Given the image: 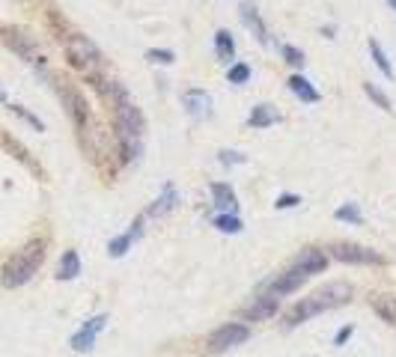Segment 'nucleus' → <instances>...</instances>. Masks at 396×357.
Wrapping results in <instances>:
<instances>
[{
    "instance_id": "9b49d317",
    "label": "nucleus",
    "mask_w": 396,
    "mask_h": 357,
    "mask_svg": "<svg viewBox=\"0 0 396 357\" xmlns=\"http://www.w3.org/2000/svg\"><path fill=\"white\" fill-rule=\"evenodd\" d=\"M304 283H307V274H301L298 268H292V265H289V271H283V274L272 277V280H265V283H263V292H265V295H272V298H283V295H289V292H295V289H301Z\"/></svg>"
},
{
    "instance_id": "c9c22d12",
    "label": "nucleus",
    "mask_w": 396,
    "mask_h": 357,
    "mask_svg": "<svg viewBox=\"0 0 396 357\" xmlns=\"http://www.w3.org/2000/svg\"><path fill=\"white\" fill-rule=\"evenodd\" d=\"M388 3H390V6H393V9H396V0H388Z\"/></svg>"
},
{
    "instance_id": "c85d7f7f",
    "label": "nucleus",
    "mask_w": 396,
    "mask_h": 357,
    "mask_svg": "<svg viewBox=\"0 0 396 357\" xmlns=\"http://www.w3.org/2000/svg\"><path fill=\"white\" fill-rule=\"evenodd\" d=\"M227 80H230V84H248V80H250V66H248V62H232V66H230V71H227Z\"/></svg>"
},
{
    "instance_id": "aec40b11",
    "label": "nucleus",
    "mask_w": 396,
    "mask_h": 357,
    "mask_svg": "<svg viewBox=\"0 0 396 357\" xmlns=\"http://www.w3.org/2000/svg\"><path fill=\"white\" fill-rule=\"evenodd\" d=\"M176 203H179V194L173 191V185H167V187H164V194H161L158 200L152 203L146 211H143V218H146V220H149V218H161V214L173 211V209H176Z\"/></svg>"
},
{
    "instance_id": "7ed1b4c3",
    "label": "nucleus",
    "mask_w": 396,
    "mask_h": 357,
    "mask_svg": "<svg viewBox=\"0 0 396 357\" xmlns=\"http://www.w3.org/2000/svg\"><path fill=\"white\" fill-rule=\"evenodd\" d=\"M113 107V140H140L146 131V119H143L140 107L131 104V98L111 104Z\"/></svg>"
},
{
    "instance_id": "4be33fe9",
    "label": "nucleus",
    "mask_w": 396,
    "mask_h": 357,
    "mask_svg": "<svg viewBox=\"0 0 396 357\" xmlns=\"http://www.w3.org/2000/svg\"><path fill=\"white\" fill-rule=\"evenodd\" d=\"M80 274V256H78V250H66V253L60 256V265H57V280L60 283H69V280H75V277Z\"/></svg>"
},
{
    "instance_id": "c756f323",
    "label": "nucleus",
    "mask_w": 396,
    "mask_h": 357,
    "mask_svg": "<svg viewBox=\"0 0 396 357\" xmlns=\"http://www.w3.org/2000/svg\"><path fill=\"white\" fill-rule=\"evenodd\" d=\"M280 54H283V60L289 62L292 69H304V62H307V60H304V51H298L295 45H283Z\"/></svg>"
},
{
    "instance_id": "f03ea898",
    "label": "nucleus",
    "mask_w": 396,
    "mask_h": 357,
    "mask_svg": "<svg viewBox=\"0 0 396 357\" xmlns=\"http://www.w3.org/2000/svg\"><path fill=\"white\" fill-rule=\"evenodd\" d=\"M63 48H66V60H69V66H72V69H78L87 80L102 78L104 57H102L98 45H96L93 39H89V36H84V33H72V36H66V45H63Z\"/></svg>"
},
{
    "instance_id": "f3484780",
    "label": "nucleus",
    "mask_w": 396,
    "mask_h": 357,
    "mask_svg": "<svg viewBox=\"0 0 396 357\" xmlns=\"http://www.w3.org/2000/svg\"><path fill=\"white\" fill-rule=\"evenodd\" d=\"M209 191H212V200H214V205H218L221 211H232V214H236L239 200H236V191H232L227 182H212Z\"/></svg>"
},
{
    "instance_id": "72a5a7b5",
    "label": "nucleus",
    "mask_w": 396,
    "mask_h": 357,
    "mask_svg": "<svg viewBox=\"0 0 396 357\" xmlns=\"http://www.w3.org/2000/svg\"><path fill=\"white\" fill-rule=\"evenodd\" d=\"M298 203H301L298 194H280V196H277V203H274V209H295Z\"/></svg>"
},
{
    "instance_id": "b1692460",
    "label": "nucleus",
    "mask_w": 396,
    "mask_h": 357,
    "mask_svg": "<svg viewBox=\"0 0 396 357\" xmlns=\"http://www.w3.org/2000/svg\"><path fill=\"white\" fill-rule=\"evenodd\" d=\"M214 54H218L221 62H230L236 57V39H232L230 30H218L214 33Z\"/></svg>"
},
{
    "instance_id": "5701e85b",
    "label": "nucleus",
    "mask_w": 396,
    "mask_h": 357,
    "mask_svg": "<svg viewBox=\"0 0 396 357\" xmlns=\"http://www.w3.org/2000/svg\"><path fill=\"white\" fill-rule=\"evenodd\" d=\"M0 143H3V146H6L9 152H12V155H15L18 161H21V164H24V167H30V170H33V173H36V176H42V167H39V164H36V161L30 158V152H27V149H24V146H21V143H18V140H12V137H6V134H0Z\"/></svg>"
},
{
    "instance_id": "a211bd4d",
    "label": "nucleus",
    "mask_w": 396,
    "mask_h": 357,
    "mask_svg": "<svg viewBox=\"0 0 396 357\" xmlns=\"http://www.w3.org/2000/svg\"><path fill=\"white\" fill-rule=\"evenodd\" d=\"M370 307H373V312H375V316H379L382 321L396 325V295H388V292L373 295V298H370Z\"/></svg>"
},
{
    "instance_id": "412c9836",
    "label": "nucleus",
    "mask_w": 396,
    "mask_h": 357,
    "mask_svg": "<svg viewBox=\"0 0 396 357\" xmlns=\"http://www.w3.org/2000/svg\"><path fill=\"white\" fill-rule=\"evenodd\" d=\"M241 21L248 24V30L256 36V42L259 45H268V30H265V24H263V18H259V12L250 3H241Z\"/></svg>"
},
{
    "instance_id": "f704fd0d",
    "label": "nucleus",
    "mask_w": 396,
    "mask_h": 357,
    "mask_svg": "<svg viewBox=\"0 0 396 357\" xmlns=\"http://www.w3.org/2000/svg\"><path fill=\"white\" fill-rule=\"evenodd\" d=\"M352 336H355V325H343L337 330V336H334V345H346Z\"/></svg>"
},
{
    "instance_id": "cd10ccee",
    "label": "nucleus",
    "mask_w": 396,
    "mask_h": 357,
    "mask_svg": "<svg viewBox=\"0 0 396 357\" xmlns=\"http://www.w3.org/2000/svg\"><path fill=\"white\" fill-rule=\"evenodd\" d=\"M364 93H366V98H370V102H375V104H379L382 111H388V113L393 111V107H390V98L384 95V89H379L375 84H370V80H366V84H364Z\"/></svg>"
},
{
    "instance_id": "423d86ee",
    "label": "nucleus",
    "mask_w": 396,
    "mask_h": 357,
    "mask_svg": "<svg viewBox=\"0 0 396 357\" xmlns=\"http://www.w3.org/2000/svg\"><path fill=\"white\" fill-rule=\"evenodd\" d=\"M0 39H3V45H9V48H12L21 60L33 62V66H45V57H42V51H39V42H36L30 33L18 30V27H0Z\"/></svg>"
},
{
    "instance_id": "9d476101",
    "label": "nucleus",
    "mask_w": 396,
    "mask_h": 357,
    "mask_svg": "<svg viewBox=\"0 0 396 357\" xmlns=\"http://www.w3.org/2000/svg\"><path fill=\"white\" fill-rule=\"evenodd\" d=\"M277 312H280V298H272V295L259 292L239 310V316H241V321H268V319H274Z\"/></svg>"
},
{
    "instance_id": "4468645a",
    "label": "nucleus",
    "mask_w": 396,
    "mask_h": 357,
    "mask_svg": "<svg viewBox=\"0 0 396 357\" xmlns=\"http://www.w3.org/2000/svg\"><path fill=\"white\" fill-rule=\"evenodd\" d=\"M143 220H146V218H143V214H140V218L131 223V229H129V232H122V235L111 238V244H107V256H111V259H120V256L129 253L134 241H138V238L143 235Z\"/></svg>"
},
{
    "instance_id": "20e7f679",
    "label": "nucleus",
    "mask_w": 396,
    "mask_h": 357,
    "mask_svg": "<svg viewBox=\"0 0 396 357\" xmlns=\"http://www.w3.org/2000/svg\"><path fill=\"white\" fill-rule=\"evenodd\" d=\"M54 87H57V95H60L63 107H66V113H69L72 125H75L78 131H84L87 125L93 122V113H89V104H87V98L80 95L78 89L69 84V80H54Z\"/></svg>"
},
{
    "instance_id": "bb28decb",
    "label": "nucleus",
    "mask_w": 396,
    "mask_h": 357,
    "mask_svg": "<svg viewBox=\"0 0 396 357\" xmlns=\"http://www.w3.org/2000/svg\"><path fill=\"white\" fill-rule=\"evenodd\" d=\"M334 218L340 223H352V227H361V223H364V214H361V209H358V203H343L334 211Z\"/></svg>"
},
{
    "instance_id": "6e6552de",
    "label": "nucleus",
    "mask_w": 396,
    "mask_h": 357,
    "mask_svg": "<svg viewBox=\"0 0 396 357\" xmlns=\"http://www.w3.org/2000/svg\"><path fill=\"white\" fill-rule=\"evenodd\" d=\"M80 140H84L87 155L93 158L96 164H104V161L113 155V146H111V131H107L102 122H89L87 128L80 131Z\"/></svg>"
},
{
    "instance_id": "2eb2a0df",
    "label": "nucleus",
    "mask_w": 396,
    "mask_h": 357,
    "mask_svg": "<svg viewBox=\"0 0 396 357\" xmlns=\"http://www.w3.org/2000/svg\"><path fill=\"white\" fill-rule=\"evenodd\" d=\"M182 104H185V111L191 113L194 119H206V116H212V95L206 93V89H185Z\"/></svg>"
},
{
    "instance_id": "39448f33",
    "label": "nucleus",
    "mask_w": 396,
    "mask_h": 357,
    "mask_svg": "<svg viewBox=\"0 0 396 357\" xmlns=\"http://www.w3.org/2000/svg\"><path fill=\"white\" fill-rule=\"evenodd\" d=\"M250 339V327L245 325V321H227V325H221V327H214L209 339H206V348L214 354H221V352H230V348H236V345H245Z\"/></svg>"
},
{
    "instance_id": "7c9ffc66",
    "label": "nucleus",
    "mask_w": 396,
    "mask_h": 357,
    "mask_svg": "<svg viewBox=\"0 0 396 357\" xmlns=\"http://www.w3.org/2000/svg\"><path fill=\"white\" fill-rule=\"evenodd\" d=\"M146 60L155 62V66H158V62H161V66H170V62H176V54L167 51V48H149L146 51Z\"/></svg>"
},
{
    "instance_id": "473e14b6",
    "label": "nucleus",
    "mask_w": 396,
    "mask_h": 357,
    "mask_svg": "<svg viewBox=\"0 0 396 357\" xmlns=\"http://www.w3.org/2000/svg\"><path fill=\"white\" fill-rule=\"evenodd\" d=\"M218 161H221V164L223 167H232V164H245V155H241V152H230V149H221L218 152Z\"/></svg>"
},
{
    "instance_id": "dca6fc26",
    "label": "nucleus",
    "mask_w": 396,
    "mask_h": 357,
    "mask_svg": "<svg viewBox=\"0 0 396 357\" xmlns=\"http://www.w3.org/2000/svg\"><path fill=\"white\" fill-rule=\"evenodd\" d=\"M280 122V111L274 104H256L248 116V125L250 128H272V125Z\"/></svg>"
},
{
    "instance_id": "6ab92c4d",
    "label": "nucleus",
    "mask_w": 396,
    "mask_h": 357,
    "mask_svg": "<svg viewBox=\"0 0 396 357\" xmlns=\"http://www.w3.org/2000/svg\"><path fill=\"white\" fill-rule=\"evenodd\" d=\"M286 84H289L292 95H295V98H301L304 104H316L319 98H322V95H319V89L313 87V84H310V80L304 78V75H292L289 80H286Z\"/></svg>"
},
{
    "instance_id": "0eeeda50",
    "label": "nucleus",
    "mask_w": 396,
    "mask_h": 357,
    "mask_svg": "<svg viewBox=\"0 0 396 357\" xmlns=\"http://www.w3.org/2000/svg\"><path fill=\"white\" fill-rule=\"evenodd\" d=\"M328 256L346 265H384V256L379 250H370L364 244H352V241H337L328 247Z\"/></svg>"
},
{
    "instance_id": "ddd939ff",
    "label": "nucleus",
    "mask_w": 396,
    "mask_h": 357,
    "mask_svg": "<svg viewBox=\"0 0 396 357\" xmlns=\"http://www.w3.org/2000/svg\"><path fill=\"white\" fill-rule=\"evenodd\" d=\"M104 325H107V316H104V312H102V316H93L84 327L78 330L75 336H72V348H75L78 354L93 352V345H96V334H98V330H102Z\"/></svg>"
},
{
    "instance_id": "1a4fd4ad",
    "label": "nucleus",
    "mask_w": 396,
    "mask_h": 357,
    "mask_svg": "<svg viewBox=\"0 0 396 357\" xmlns=\"http://www.w3.org/2000/svg\"><path fill=\"white\" fill-rule=\"evenodd\" d=\"M352 286L349 283H343V280H331V283H325L322 289H316L310 295L313 298V303L319 307V312H328V310H337V307H346L349 301H352Z\"/></svg>"
},
{
    "instance_id": "a878e982",
    "label": "nucleus",
    "mask_w": 396,
    "mask_h": 357,
    "mask_svg": "<svg viewBox=\"0 0 396 357\" xmlns=\"http://www.w3.org/2000/svg\"><path fill=\"white\" fill-rule=\"evenodd\" d=\"M370 54H373V60H375V66H379V71L388 80H393L396 78V71H393V66H390V60H388V54H384V48L379 45V39H370Z\"/></svg>"
},
{
    "instance_id": "f8f14e48",
    "label": "nucleus",
    "mask_w": 396,
    "mask_h": 357,
    "mask_svg": "<svg viewBox=\"0 0 396 357\" xmlns=\"http://www.w3.org/2000/svg\"><path fill=\"white\" fill-rule=\"evenodd\" d=\"M328 262H331V256L325 253V250H319V247H304L298 256L292 259V268H298L301 274H322V271H328Z\"/></svg>"
},
{
    "instance_id": "2f4dec72",
    "label": "nucleus",
    "mask_w": 396,
    "mask_h": 357,
    "mask_svg": "<svg viewBox=\"0 0 396 357\" xmlns=\"http://www.w3.org/2000/svg\"><path fill=\"white\" fill-rule=\"evenodd\" d=\"M9 111H12L15 116H21V119H24V122H30V125H33V128H36V131H45V122L39 119V116H33L30 111H27V107H21V104H9Z\"/></svg>"
},
{
    "instance_id": "f257e3e1",
    "label": "nucleus",
    "mask_w": 396,
    "mask_h": 357,
    "mask_svg": "<svg viewBox=\"0 0 396 357\" xmlns=\"http://www.w3.org/2000/svg\"><path fill=\"white\" fill-rule=\"evenodd\" d=\"M42 262H45V241L42 238L27 241V244L21 250H15L3 262V268H0V286H3V289H21L24 283H30L36 277Z\"/></svg>"
},
{
    "instance_id": "393cba45",
    "label": "nucleus",
    "mask_w": 396,
    "mask_h": 357,
    "mask_svg": "<svg viewBox=\"0 0 396 357\" xmlns=\"http://www.w3.org/2000/svg\"><path fill=\"white\" fill-rule=\"evenodd\" d=\"M212 223H214V229H218V232H227V235H239V232L245 229V223H241V218H239V214H232V211L218 214V218H214Z\"/></svg>"
}]
</instances>
